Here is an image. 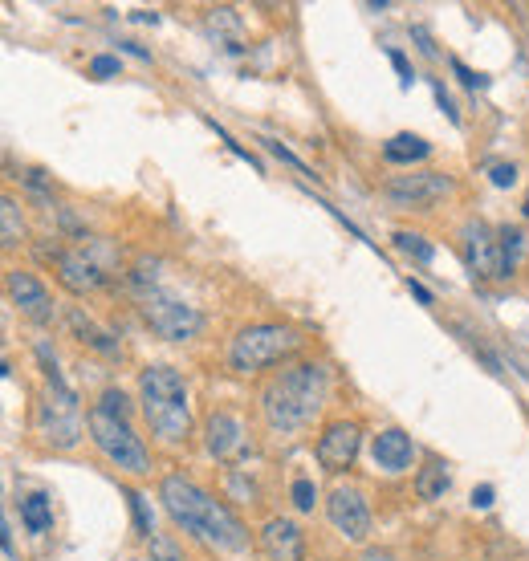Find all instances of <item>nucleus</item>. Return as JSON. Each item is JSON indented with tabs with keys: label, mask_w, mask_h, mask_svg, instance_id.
Listing matches in <instances>:
<instances>
[{
	"label": "nucleus",
	"mask_w": 529,
	"mask_h": 561,
	"mask_svg": "<svg viewBox=\"0 0 529 561\" xmlns=\"http://www.w3.org/2000/svg\"><path fill=\"white\" fill-rule=\"evenodd\" d=\"M159 501L167 509V517L180 525L184 533L224 549V553H245L249 549V533L245 525L232 517L216 496H208L200 484H192L188 476H163L159 484Z\"/></svg>",
	"instance_id": "obj_1"
},
{
	"label": "nucleus",
	"mask_w": 529,
	"mask_h": 561,
	"mask_svg": "<svg viewBox=\"0 0 529 561\" xmlns=\"http://www.w3.org/2000/svg\"><path fill=\"white\" fill-rule=\"evenodd\" d=\"M326 399V366L322 362H298L285 366L277 379L261 391V411L269 431L277 435H298L302 427L314 423Z\"/></svg>",
	"instance_id": "obj_2"
},
{
	"label": "nucleus",
	"mask_w": 529,
	"mask_h": 561,
	"mask_svg": "<svg viewBox=\"0 0 529 561\" xmlns=\"http://www.w3.org/2000/svg\"><path fill=\"white\" fill-rule=\"evenodd\" d=\"M139 403H143V415L159 444H180L188 435L192 411H188V383L180 370L147 366L139 374Z\"/></svg>",
	"instance_id": "obj_3"
},
{
	"label": "nucleus",
	"mask_w": 529,
	"mask_h": 561,
	"mask_svg": "<svg viewBox=\"0 0 529 561\" xmlns=\"http://www.w3.org/2000/svg\"><path fill=\"white\" fill-rule=\"evenodd\" d=\"M302 346L298 330L289 326H277V322H257V326H245L228 346V366L237 374H257L281 358H289L293 350Z\"/></svg>",
	"instance_id": "obj_4"
},
{
	"label": "nucleus",
	"mask_w": 529,
	"mask_h": 561,
	"mask_svg": "<svg viewBox=\"0 0 529 561\" xmlns=\"http://www.w3.org/2000/svg\"><path fill=\"white\" fill-rule=\"evenodd\" d=\"M86 423H90V440H94V448H98L114 468L135 472V476L151 472L147 444L135 435V427H131L127 415H110V411H102V407H90Z\"/></svg>",
	"instance_id": "obj_5"
},
{
	"label": "nucleus",
	"mask_w": 529,
	"mask_h": 561,
	"mask_svg": "<svg viewBox=\"0 0 529 561\" xmlns=\"http://www.w3.org/2000/svg\"><path fill=\"white\" fill-rule=\"evenodd\" d=\"M37 358L45 362V374H49V399L41 403V435L53 444V448H74L82 440V423H78V399L74 391L62 383V374H57V362H49V350L37 346Z\"/></svg>",
	"instance_id": "obj_6"
},
{
	"label": "nucleus",
	"mask_w": 529,
	"mask_h": 561,
	"mask_svg": "<svg viewBox=\"0 0 529 561\" xmlns=\"http://www.w3.org/2000/svg\"><path fill=\"white\" fill-rule=\"evenodd\" d=\"M135 301H139L143 322H147L159 338H167V342H188V338H196L200 326H204V318H200L196 305H188V301H180V297H171V293L159 289V285L135 289Z\"/></svg>",
	"instance_id": "obj_7"
},
{
	"label": "nucleus",
	"mask_w": 529,
	"mask_h": 561,
	"mask_svg": "<svg viewBox=\"0 0 529 561\" xmlns=\"http://www.w3.org/2000/svg\"><path fill=\"white\" fill-rule=\"evenodd\" d=\"M114 261H119V253H114V244H106V240H94V244H82V248H62L57 281H62L74 297H86V293L106 285Z\"/></svg>",
	"instance_id": "obj_8"
},
{
	"label": "nucleus",
	"mask_w": 529,
	"mask_h": 561,
	"mask_svg": "<svg viewBox=\"0 0 529 561\" xmlns=\"http://www.w3.org/2000/svg\"><path fill=\"white\" fill-rule=\"evenodd\" d=\"M452 192V179L440 171H411V175H391L383 196L395 208H428Z\"/></svg>",
	"instance_id": "obj_9"
},
{
	"label": "nucleus",
	"mask_w": 529,
	"mask_h": 561,
	"mask_svg": "<svg viewBox=\"0 0 529 561\" xmlns=\"http://www.w3.org/2000/svg\"><path fill=\"white\" fill-rule=\"evenodd\" d=\"M464 265L477 281H489V277H501V236L485 224V220H468L464 232Z\"/></svg>",
	"instance_id": "obj_10"
},
{
	"label": "nucleus",
	"mask_w": 529,
	"mask_h": 561,
	"mask_svg": "<svg viewBox=\"0 0 529 561\" xmlns=\"http://www.w3.org/2000/svg\"><path fill=\"white\" fill-rule=\"evenodd\" d=\"M326 517L330 525L346 537V541H363L371 533V509L363 501V492L359 488H334L330 492V501H326Z\"/></svg>",
	"instance_id": "obj_11"
},
{
	"label": "nucleus",
	"mask_w": 529,
	"mask_h": 561,
	"mask_svg": "<svg viewBox=\"0 0 529 561\" xmlns=\"http://www.w3.org/2000/svg\"><path fill=\"white\" fill-rule=\"evenodd\" d=\"M359 444H363L359 423L338 419V423H330V427L322 431V440H318V464H322L326 472H342V468L355 464Z\"/></svg>",
	"instance_id": "obj_12"
},
{
	"label": "nucleus",
	"mask_w": 529,
	"mask_h": 561,
	"mask_svg": "<svg viewBox=\"0 0 529 561\" xmlns=\"http://www.w3.org/2000/svg\"><path fill=\"white\" fill-rule=\"evenodd\" d=\"M9 297H13V305L21 309V314L29 318V322H37V326H45V322H53V314H57V305H53V293L33 277V273H21V269H9Z\"/></svg>",
	"instance_id": "obj_13"
},
{
	"label": "nucleus",
	"mask_w": 529,
	"mask_h": 561,
	"mask_svg": "<svg viewBox=\"0 0 529 561\" xmlns=\"http://www.w3.org/2000/svg\"><path fill=\"white\" fill-rule=\"evenodd\" d=\"M261 553L269 561H302L306 557V537L289 517H273L261 529Z\"/></svg>",
	"instance_id": "obj_14"
},
{
	"label": "nucleus",
	"mask_w": 529,
	"mask_h": 561,
	"mask_svg": "<svg viewBox=\"0 0 529 561\" xmlns=\"http://www.w3.org/2000/svg\"><path fill=\"white\" fill-rule=\"evenodd\" d=\"M204 444H208V456L216 460H228L245 444V431H241V419L228 415V411H212L208 423H204Z\"/></svg>",
	"instance_id": "obj_15"
},
{
	"label": "nucleus",
	"mask_w": 529,
	"mask_h": 561,
	"mask_svg": "<svg viewBox=\"0 0 529 561\" xmlns=\"http://www.w3.org/2000/svg\"><path fill=\"white\" fill-rule=\"evenodd\" d=\"M411 456H416V444H411L407 431L387 427V431L375 435V468H383V472H403V468H411Z\"/></svg>",
	"instance_id": "obj_16"
},
{
	"label": "nucleus",
	"mask_w": 529,
	"mask_h": 561,
	"mask_svg": "<svg viewBox=\"0 0 529 561\" xmlns=\"http://www.w3.org/2000/svg\"><path fill=\"white\" fill-rule=\"evenodd\" d=\"M66 322H70V330L90 346V350H98V354H106V358H119V338H114L110 330H102L90 314H82V309H70V314H66Z\"/></svg>",
	"instance_id": "obj_17"
},
{
	"label": "nucleus",
	"mask_w": 529,
	"mask_h": 561,
	"mask_svg": "<svg viewBox=\"0 0 529 561\" xmlns=\"http://www.w3.org/2000/svg\"><path fill=\"white\" fill-rule=\"evenodd\" d=\"M21 521H25V529L37 533V537L53 529V505H49V496H45V492H29V496H21Z\"/></svg>",
	"instance_id": "obj_18"
},
{
	"label": "nucleus",
	"mask_w": 529,
	"mask_h": 561,
	"mask_svg": "<svg viewBox=\"0 0 529 561\" xmlns=\"http://www.w3.org/2000/svg\"><path fill=\"white\" fill-rule=\"evenodd\" d=\"M448 484H452V476H448L444 460H428L420 468V476H416V492L424 496V501H440V496L448 492Z\"/></svg>",
	"instance_id": "obj_19"
},
{
	"label": "nucleus",
	"mask_w": 529,
	"mask_h": 561,
	"mask_svg": "<svg viewBox=\"0 0 529 561\" xmlns=\"http://www.w3.org/2000/svg\"><path fill=\"white\" fill-rule=\"evenodd\" d=\"M497 236H501V277H513L517 261L529 253V232H521V228H509V224H505Z\"/></svg>",
	"instance_id": "obj_20"
},
{
	"label": "nucleus",
	"mask_w": 529,
	"mask_h": 561,
	"mask_svg": "<svg viewBox=\"0 0 529 561\" xmlns=\"http://www.w3.org/2000/svg\"><path fill=\"white\" fill-rule=\"evenodd\" d=\"M428 143L420 139V135H395L387 147H383V155H387V163H420V159H428Z\"/></svg>",
	"instance_id": "obj_21"
},
{
	"label": "nucleus",
	"mask_w": 529,
	"mask_h": 561,
	"mask_svg": "<svg viewBox=\"0 0 529 561\" xmlns=\"http://www.w3.org/2000/svg\"><path fill=\"white\" fill-rule=\"evenodd\" d=\"M0 240H5V248H17L25 240V220H21V204L13 196L0 200Z\"/></svg>",
	"instance_id": "obj_22"
},
{
	"label": "nucleus",
	"mask_w": 529,
	"mask_h": 561,
	"mask_svg": "<svg viewBox=\"0 0 529 561\" xmlns=\"http://www.w3.org/2000/svg\"><path fill=\"white\" fill-rule=\"evenodd\" d=\"M208 33H212L216 41H220V37H228V41L237 37V33H241L237 9H228V5H224V9H212V13H208Z\"/></svg>",
	"instance_id": "obj_23"
},
{
	"label": "nucleus",
	"mask_w": 529,
	"mask_h": 561,
	"mask_svg": "<svg viewBox=\"0 0 529 561\" xmlns=\"http://www.w3.org/2000/svg\"><path fill=\"white\" fill-rule=\"evenodd\" d=\"M391 240H395V248H403V253L416 257L420 265H432V257H436V248H432L424 236H416V232H395Z\"/></svg>",
	"instance_id": "obj_24"
},
{
	"label": "nucleus",
	"mask_w": 529,
	"mask_h": 561,
	"mask_svg": "<svg viewBox=\"0 0 529 561\" xmlns=\"http://www.w3.org/2000/svg\"><path fill=\"white\" fill-rule=\"evenodd\" d=\"M289 496H293V505H298L302 513H310V509L318 505V488H314V480H310V476H298V480H293Z\"/></svg>",
	"instance_id": "obj_25"
},
{
	"label": "nucleus",
	"mask_w": 529,
	"mask_h": 561,
	"mask_svg": "<svg viewBox=\"0 0 529 561\" xmlns=\"http://www.w3.org/2000/svg\"><path fill=\"white\" fill-rule=\"evenodd\" d=\"M127 501H131V509H135V529H139V537H151V533H155V517H151L147 501H143L135 488H127Z\"/></svg>",
	"instance_id": "obj_26"
},
{
	"label": "nucleus",
	"mask_w": 529,
	"mask_h": 561,
	"mask_svg": "<svg viewBox=\"0 0 529 561\" xmlns=\"http://www.w3.org/2000/svg\"><path fill=\"white\" fill-rule=\"evenodd\" d=\"M94 407H102V411H110V415H127V419H131V403H127V395H123V391H114V387L102 391V399H98Z\"/></svg>",
	"instance_id": "obj_27"
},
{
	"label": "nucleus",
	"mask_w": 529,
	"mask_h": 561,
	"mask_svg": "<svg viewBox=\"0 0 529 561\" xmlns=\"http://www.w3.org/2000/svg\"><path fill=\"white\" fill-rule=\"evenodd\" d=\"M489 179H493V187H513L517 183V167L513 163H489Z\"/></svg>",
	"instance_id": "obj_28"
},
{
	"label": "nucleus",
	"mask_w": 529,
	"mask_h": 561,
	"mask_svg": "<svg viewBox=\"0 0 529 561\" xmlns=\"http://www.w3.org/2000/svg\"><path fill=\"white\" fill-rule=\"evenodd\" d=\"M151 557H155V561H184L180 549H175L167 537H151Z\"/></svg>",
	"instance_id": "obj_29"
},
{
	"label": "nucleus",
	"mask_w": 529,
	"mask_h": 561,
	"mask_svg": "<svg viewBox=\"0 0 529 561\" xmlns=\"http://www.w3.org/2000/svg\"><path fill=\"white\" fill-rule=\"evenodd\" d=\"M261 143H265V151H273V155H277L281 163H289V167H298V171H306V175H310V167H306V163H302L298 155H293V151H285L281 143H273V139H261Z\"/></svg>",
	"instance_id": "obj_30"
},
{
	"label": "nucleus",
	"mask_w": 529,
	"mask_h": 561,
	"mask_svg": "<svg viewBox=\"0 0 529 561\" xmlns=\"http://www.w3.org/2000/svg\"><path fill=\"white\" fill-rule=\"evenodd\" d=\"M452 70L460 74V82H464L468 90H477V86H489V78H485V74H473V70H468L464 61H456V57H452Z\"/></svg>",
	"instance_id": "obj_31"
},
{
	"label": "nucleus",
	"mask_w": 529,
	"mask_h": 561,
	"mask_svg": "<svg viewBox=\"0 0 529 561\" xmlns=\"http://www.w3.org/2000/svg\"><path fill=\"white\" fill-rule=\"evenodd\" d=\"M90 74H98V78H114V74H119V57H94L90 61Z\"/></svg>",
	"instance_id": "obj_32"
},
{
	"label": "nucleus",
	"mask_w": 529,
	"mask_h": 561,
	"mask_svg": "<svg viewBox=\"0 0 529 561\" xmlns=\"http://www.w3.org/2000/svg\"><path fill=\"white\" fill-rule=\"evenodd\" d=\"M391 66L399 70V78H403V86H411V82H416V78H411V66H407V57H403V53H395V49H391Z\"/></svg>",
	"instance_id": "obj_33"
},
{
	"label": "nucleus",
	"mask_w": 529,
	"mask_h": 561,
	"mask_svg": "<svg viewBox=\"0 0 529 561\" xmlns=\"http://www.w3.org/2000/svg\"><path fill=\"white\" fill-rule=\"evenodd\" d=\"M493 496H497L493 484H481V488H473V505H477V509H489V505H493Z\"/></svg>",
	"instance_id": "obj_34"
},
{
	"label": "nucleus",
	"mask_w": 529,
	"mask_h": 561,
	"mask_svg": "<svg viewBox=\"0 0 529 561\" xmlns=\"http://www.w3.org/2000/svg\"><path fill=\"white\" fill-rule=\"evenodd\" d=\"M407 289H411V297H416L420 305H432V293H428V289H424L420 281H407Z\"/></svg>",
	"instance_id": "obj_35"
},
{
	"label": "nucleus",
	"mask_w": 529,
	"mask_h": 561,
	"mask_svg": "<svg viewBox=\"0 0 529 561\" xmlns=\"http://www.w3.org/2000/svg\"><path fill=\"white\" fill-rule=\"evenodd\" d=\"M359 561H395V557H391L387 549H363V553H359Z\"/></svg>",
	"instance_id": "obj_36"
},
{
	"label": "nucleus",
	"mask_w": 529,
	"mask_h": 561,
	"mask_svg": "<svg viewBox=\"0 0 529 561\" xmlns=\"http://www.w3.org/2000/svg\"><path fill=\"white\" fill-rule=\"evenodd\" d=\"M436 102H440V106H444V114H448V118L456 122V110H452V98L444 94V86H436Z\"/></svg>",
	"instance_id": "obj_37"
},
{
	"label": "nucleus",
	"mask_w": 529,
	"mask_h": 561,
	"mask_svg": "<svg viewBox=\"0 0 529 561\" xmlns=\"http://www.w3.org/2000/svg\"><path fill=\"white\" fill-rule=\"evenodd\" d=\"M119 45H123V49H127L131 57H139V61H147V57H151V53H147L143 45H135V41H119Z\"/></svg>",
	"instance_id": "obj_38"
},
{
	"label": "nucleus",
	"mask_w": 529,
	"mask_h": 561,
	"mask_svg": "<svg viewBox=\"0 0 529 561\" xmlns=\"http://www.w3.org/2000/svg\"><path fill=\"white\" fill-rule=\"evenodd\" d=\"M521 212H525V216H529V196H525V208H521Z\"/></svg>",
	"instance_id": "obj_39"
}]
</instances>
